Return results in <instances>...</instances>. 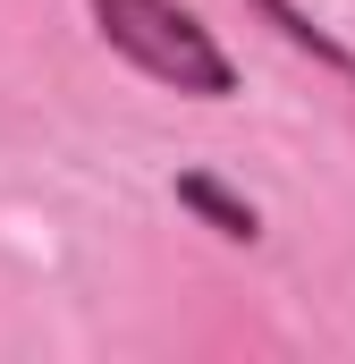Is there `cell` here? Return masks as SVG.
Returning a JSON list of instances; mask_svg holds the SVG:
<instances>
[{
	"mask_svg": "<svg viewBox=\"0 0 355 364\" xmlns=\"http://www.w3.org/2000/svg\"><path fill=\"white\" fill-rule=\"evenodd\" d=\"M178 203H186V212H203V220H212L220 237H237V246H254V237H263V212H254L246 195H229L220 178H203V170H186V178H178Z\"/></svg>",
	"mask_w": 355,
	"mask_h": 364,
	"instance_id": "7a4b0ae2",
	"label": "cell"
},
{
	"mask_svg": "<svg viewBox=\"0 0 355 364\" xmlns=\"http://www.w3.org/2000/svg\"><path fill=\"white\" fill-rule=\"evenodd\" d=\"M254 9L271 17V34H279V43H296V51H313V60H322L330 77H347V85H355V51H339V43H330V34H322V26H313V17H305L296 0H254Z\"/></svg>",
	"mask_w": 355,
	"mask_h": 364,
	"instance_id": "3957f363",
	"label": "cell"
},
{
	"mask_svg": "<svg viewBox=\"0 0 355 364\" xmlns=\"http://www.w3.org/2000/svg\"><path fill=\"white\" fill-rule=\"evenodd\" d=\"M93 26H102V43L127 60V68H144L153 85L170 93H195V102H229L237 93V60L212 43V26L195 17V9H178V0H93Z\"/></svg>",
	"mask_w": 355,
	"mask_h": 364,
	"instance_id": "6da1fadb",
	"label": "cell"
}]
</instances>
